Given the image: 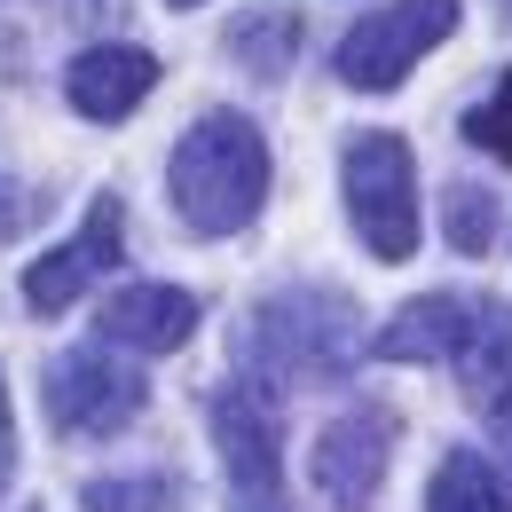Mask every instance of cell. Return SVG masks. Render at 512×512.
Returning <instances> with one entry per match:
<instances>
[{
	"label": "cell",
	"mask_w": 512,
	"mask_h": 512,
	"mask_svg": "<svg viewBox=\"0 0 512 512\" xmlns=\"http://www.w3.org/2000/svg\"><path fill=\"white\" fill-rule=\"evenodd\" d=\"M166 190H174V213L197 237H237L260 213V197H268V142H260V127L245 111H205L174 142Z\"/></svg>",
	"instance_id": "1"
},
{
	"label": "cell",
	"mask_w": 512,
	"mask_h": 512,
	"mask_svg": "<svg viewBox=\"0 0 512 512\" xmlns=\"http://www.w3.org/2000/svg\"><path fill=\"white\" fill-rule=\"evenodd\" d=\"M363 316L339 292H276L245 331V355L260 363L268 386H316V379H347L363 355Z\"/></svg>",
	"instance_id": "2"
},
{
	"label": "cell",
	"mask_w": 512,
	"mask_h": 512,
	"mask_svg": "<svg viewBox=\"0 0 512 512\" xmlns=\"http://www.w3.org/2000/svg\"><path fill=\"white\" fill-rule=\"evenodd\" d=\"M339 182H347L355 237L379 260H410V245H418V166H410V142L402 134H355Z\"/></svg>",
	"instance_id": "3"
},
{
	"label": "cell",
	"mask_w": 512,
	"mask_h": 512,
	"mask_svg": "<svg viewBox=\"0 0 512 512\" xmlns=\"http://www.w3.org/2000/svg\"><path fill=\"white\" fill-rule=\"evenodd\" d=\"M142 402H150V386H142L134 363L111 355V339L103 347H71V355L48 363V418H56V434H87V442L127 434L142 418Z\"/></svg>",
	"instance_id": "4"
},
{
	"label": "cell",
	"mask_w": 512,
	"mask_h": 512,
	"mask_svg": "<svg viewBox=\"0 0 512 512\" xmlns=\"http://www.w3.org/2000/svg\"><path fill=\"white\" fill-rule=\"evenodd\" d=\"M449 32H457V0H394V8L363 16V24L331 48V71H339L347 87L379 95L394 79H410V64H418L426 48H442Z\"/></svg>",
	"instance_id": "5"
},
{
	"label": "cell",
	"mask_w": 512,
	"mask_h": 512,
	"mask_svg": "<svg viewBox=\"0 0 512 512\" xmlns=\"http://www.w3.org/2000/svg\"><path fill=\"white\" fill-rule=\"evenodd\" d=\"M213 442H221V473H229V512H292L284 473H276V426L253 386L213 394Z\"/></svg>",
	"instance_id": "6"
},
{
	"label": "cell",
	"mask_w": 512,
	"mask_h": 512,
	"mask_svg": "<svg viewBox=\"0 0 512 512\" xmlns=\"http://www.w3.org/2000/svg\"><path fill=\"white\" fill-rule=\"evenodd\" d=\"M119 253H127V221H119V197H95V213H87V229L71 237V245H56L48 260H32L24 268V300L40 308V316H56V308H71L95 276H111L119 268Z\"/></svg>",
	"instance_id": "7"
},
{
	"label": "cell",
	"mask_w": 512,
	"mask_h": 512,
	"mask_svg": "<svg viewBox=\"0 0 512 512\" xmlns=\"http://www.w3.org/2000/svg\"><path fill=\"white\" fill-rule=\"evenodd\" d=\"M386 442H394V426H386L379 410H347V418H331V426L316 434V489L339 512H371L379 473H386Z\"/></svg>",
	"instance_id": "8"
},
{
	"label": "cell",
	"mask_w": 512,
	"mask_h": 512,
	"mask_svg": "<svg viewBox=\"0 0 512 512\" xmlns=\"http://www.w3.org/2000/svg\"><path fill=\"white\" fill-rule=\"evenodd\" d=\"M103 339L111 347H134V355H174L182 339L197 331V300L182 284H127L103 300Z\"/></svg>",
	"instance_id": "9"
},
{
	"label": "cell",
	"mask_w": 512,
	"mask_h": 512,
	"mask_svg": "<svg viewBox=\"0 0 512 512\" xmlns=\"http://www.w3.org/2000/svg\"><path fill=\"white\" fill-rule=\"evenodd\" d=\"M158 87V64L142 56V48H87V56H71V71H64V95H71V111L79 119H127L134 103Z\"/></svg>",
	"instance_id": "10"
},
{
	"label": "cell",
	"mask_w": 512,
	"mask_h": 512,
	"mask_svg": "<svg viewBox=\"0 0 512 512\" xmlns=\"http://www.w3.org/2000/svg\"><path fill=\"white\" fill-rule=\"evenodd\" d=\"M473 308L481 300H465V292H426V300H410L402 316L386 323L371 347L386 363H457L465 339H473Z\"/></svg>",
	"instance_id": "11"
},
{
	"label": "cell",
	"mask_w": 512,
	"mask_h": 512,
	"mask_svg": "<svg viewBox=\"0 0 512 512\" xmlns=\"http://www.w3.org/2000/svg\"><path fill=\"white\" fill-rule=\"evenodd\" d=\"M457 371H465V394H473V402H489V394L512 386V308L505 300H481V308H473V339H465Z\"/></svg>",
	"instance_id": "12"
},
{
	"label": "cell",
	"mask_w": 512,
	"mask_h": 512,
	"mask_svg": "<svg viewBox=\"0 0 512 512\" xmlns=\"http://www.w3.org/2000/svg\"><path fill=\"white\" fill-rule=\"evenodd\" d=\"M434 512H512V489L481 449H449L434 473Z\"/></svg>",
	"instance_id": "13"
},
{
	"label": "cell",
	"mask_w": 512,
	"mask_h": 512,
	"mask_svg": "<svg viewBox=\"0 0 512 512\" xmlns=\"http://www.w3.org/2000/svg\"><path fill=\"white\" fill-rule=\"evenodd\" d=\"M292 40H300V24H292L284 8H268V16H245V24L229 32V48H237V56H245L253 71H268V79L292 64Z\"/></svg>",
	"instance_id": "14"
},
{
	"label": "cell",
	"mask_w": 512,
	"mask_h": 512,
	"mask_svg": "<svg viewBox=\"0 0 512 512\" xmlns=\"http://www.w3.org/2000/svg\"><path fill=\"white\" fill-rule=\"evenodd\" d=\"M79 505L87 512H174V481H158V473H111V481H87L79 489Z\"/></svg>",
	"instance_id": "15"
},
{
	"label": "cell",
	"mask_w": 512,
	"mask_h": 512,
	"mask_svg": "<svg viewBox=\"0 0 512 512\" xmlns=\"http://www.w3.org/2000/svg\"><path fill=\"white\" fill-rule=\"evenodd\" d=\"M442 229H449V245L457 253H489V237H497V197L489 190H449V213H442Z\"/></svg>",
	"instance_id": "16"
},
{
	"label": "cell",
	"mask_w": 512,
	"mask_h": 512,
	"mask_svg": "<svg viewBox=\"0 0 512 512\" xmlns=\"http://www.w3.org/2000/svg\"><path fill=\"white\" fill-rule=\"evenodd\" d=\"M465 134H473L489 158H505V166H512V71L497 79V95H489V103H473V111H465Z\"/></svg>",
	"instance_id": "17"
},
{
	"label": "cell",
	"mask_w": 512,
	"mask_h": 512,
	"mask_svg": "<svg viewBox=\"0 0 512 512\" xmlns=\"http://www.w3.org/2000/svg\"><path fill=\"white\" fill-rule=\"evenodd\" d=\"M32 213H40V197H24L16 182H8V174H0V237H16Z\"/></svg>",
	"instance_id": "18"
},
{
	"label": "cell",
	"mask_w": 512,
	"mask_h": 512,
	"mask_svg": "<svg viewBox=\"0 0 512 512\" xmlns=\"http://www.w3.org/2000/svg\"><path fill=\"white\" fill-rule=\"evenodd\" d=\"M481 418H489V434H497V442L512 449V386H505V394H489V402H481Z\"/></svg>",
	"instance_id": "19"
},
{
	"label": "cell",
	"mask_w": 512,
	"mask_h": 512,
	"mask_svg": "<svg viewBox=\"0 0 512 512\" xmlns=\"http://www.w3.org/2000/svg\"><path fill=\"white\" fill-rule=\"evenodd\" d=\"M16 473V418H8V386H0V489Z\"/></svg>",
	"instance_id": "20"
},
{
	"label": "cell",
	"mask_w": 512,
	"mask_h": 512,
	"mask_svg": "<svg viewBox=\"0 0 512 512\" xmlns=\"http://www.w3.org/2000/svg\"><path fill=\"white\" fill-rule=\"evenodd\" d=\"M182 8H190V0H182Z\"/></svg>",
	"instance_id": "21"
}]
</instances>
